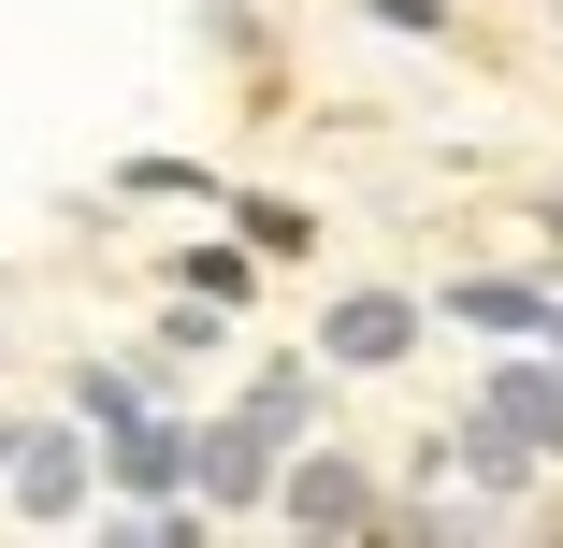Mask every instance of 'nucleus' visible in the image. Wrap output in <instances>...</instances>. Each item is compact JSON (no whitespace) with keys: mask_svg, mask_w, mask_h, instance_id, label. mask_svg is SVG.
<instances>
[{"mask_svg":"<svg viewBox=\"0 0 563 548\" xmlns=\"http://www.w3.org/2000/svg\"><path fill=\"white\" fill-rule=\"evenodd\" d=\"M448 303L492 317V333H549V303H534V289H448Z\"/></svg>","mask_w":563,"mask_h":548,"instance_id":"7","label":"nucleus"},{"mask_svg":"<svg viewBox=\"0 0 563 548\" xmlns=\"http://www.w3.org/2000/svg\"><path fill=\"white\" fill-rule=\"evenodd\" d=\"M318 347L347 361V376H376V361L419 347V303H405V289H362V303H332V317H318Z\"/></svg>","mask_w":563,"mask_h":548,"instance_id":"3","label":"nucleus"},{"mask_svg":"<svg viewBox=\"0 0 563 548\" xmlns=\"http://www.w3.org/2000/svg\"><path fill=\"white\" fill-rule=\"evenodd\" d=\"M275 505H289V519H318V534H362V519H390V505L362 491V462H332V448H318V462H289V477H275Z\"/></svg>","mask_w":563,"mask_h":548,"instance_id":"4","label":"nucleus"},{"mask_svg":"<svg viewBox=\"0 0 563 548\" xmlns=\"http://www.w3.org/2000/svg\"><path fill=\"white\" fill-rule=\"evenodd\" d=\"M188 462H202L217 505H261V491H275V433H261V418H217V433H188Z\"/></svg>","mask_w":563,"mask_h":548,"instance_id":"5","label":"nucleus"},{"mask_svg":"<svg viewBox=\"0 0 563 548\" xmlns=\"http://www.w3.org/2000/svg\"><path fill=\"white\" fill-rule=\"evenodd\" d=\"M117 477H131V491H174V477H188V433H174V418H131V433H117Z\"/></svg>","mask_w":563,"mask_h":548,"instance_id":"6","label":"nucleus"},{"mask_svg":"<svg viewBox=\"0 0 563 548\" xmlns=\"http://www.w3.org/2000/svg\"><path fill=\"white\" fill-rule=\"evenodd\" d=\"M0 477H15L30 519H87V448L73 433H0Z\"/></svg>","mask_w":563,"mask_h":548,"instance_id":"2","label":"nucleus"},{"mask_svg":"<svg viewBox=\"0 0 563 548\" xmlns=\"http://www.w3.org/2000/svg\"><path fill=\"white\" fill-rule=\"evenodd\" d=\"M463 462H477V477H534V462H563V376L506 361L492 404H477V433H463Z\"/></svg>","mask_w":563,"mask_h":548,"instance_id":"1","label":"nucleus"}]
</instances>
